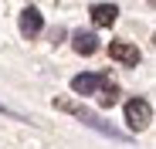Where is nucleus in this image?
I'll use <instances>...</instances> for the list:
<instances>
[{"mask_svg": "<svg viewBox=\"0 0 156 149\" xmlns=\"http://www.w3.org/2000/svg\"><path fill=\"white\" fill-rule=\"evenodd\" d=\"M115 102H119V88H115L112 81L102 85V92H98V105H102V109H112Z\"/></svg>", "mask_w": 156, "mask_h": 149, "instance_id": "nucleus-8", "label": "nucleus"}, {"mask_svg": "<svg viewBox=\"0 0 156 149\" xmlns=\"http://www.w3.org/2000/svg\"><path fill=\"white\" fill-rule=\"evenodd\" d=\"M149 122H153V105L146 98H129L126 102V126L133 132H143V129H149Z\"/></svg>", "mask_w": 156, "mask_h": 149, "instance_id": "nucleus-2", "label": "nucleus"}, {"mask_svg": "<svg viewBox=\"0 0 156 149\" xmlns=\"http://www.w3.org/2000/svg\"><path fill=\"white\" fill-rule=\"evenodd\" d=\"M41 31H44L41 10H37V7H24V10H20V34H24V37H37Z\"/></svg>", "mask_w": 156, "mask_h": 149, "instance_id": "nucleus-5", "label": "nucleus"}, {"mask_svg": "<svg viewBox=\"0 0 156 149\" xmlns=\"http://www.w3.org/2000/svg\"><path fill=\"white\" fill-rule=\"evenodd\" d=\"M88 14H92V24H95V27H112L115 17H119V7H115V4H92Z\"/></svg>", "mask_w": 156, "mask_h": 149, "instance_id": "nucleus-6", "label": "nucleus"}, {"mask_svg": "<svg viewBox=\"0 0 156 149\" xmlns=\"http://www.w3.org/2000/svg\"><path fill=\"white\" fill-rule=\"evenodd\" d=\"M51 105H55L58 112H68V115H75L78 122H85V126L88 129H95V132H102V136H109V139H115V142H129V136L126 132H119V129H112L109 126V122H102L88 105H82V102H75V98H68V95H58L55 98V102H51Z\"/></svg>", "mask_w": 156, "mask_h": 149, "instance_id": "nucleus-1", "label": "nucleus"}, {"mask_svg": "<svg viewBox=\"0 0 156 149\" xmlns=\"http://www.w3.org/2000/svg\"><path fill=\"white\" fill-rule=\"evenodd\" d=\"M0 112H4V115H14V119H24L20 112H14V109H7V105H0Z\"/></svg>", "mask_w": 156, "mask_h": 149, "instance_id": "nucleus-9", "label": "nucleus"}, {"mask_svg": "<svg viewBox=\"0 0 156 149\" xmlns=\"http://www.w3.org/2000/svg\"><path fill=\"white\" fill-rule=\"evenodd\" d=\"M71 47H75V54H95L98 51V37H95V31H75L71 34Z\"/></svg>", "mask_w": 156, "mask_h": 149, "instance_id": "nucleus-7", "label": "nucleus"}, {"mask_svg": "<svg viewBox=\"0 0 156 149\" xmlns=\"http://www.w3.org/2000/svg\"><path fill=\"white\" fill-rule=\"evenodd\" d=\"M109 58L119 61L122 68H136V64H139V47L129 44V41H112V44H109Z\"/></svg>", "mask_w": 156, "mask_h": 149, "instance_id": "nucleus-4", "label": "nucleus"}, {"mask_svg": "<svg viewBox=\"0 0 156 149\" xmlns=\"http://www.w3.org/2000/svg\"><path fill=\"white\" fill-rule=\"evenodd\" d=\"M109 81H112L109 71H105V74H75V78H71V92L85 98V95H95L102 85H109Z\"/></svg>", "mask_w": 156, "mask_h": 149, "instance_id": "nucleus-3", "label": "nucleus"}]
</instances>
